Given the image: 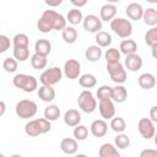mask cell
<instances>
[{
	"instance_id": "2",
	"label": "cell",
	"mask_w": 157,
	"mask_h": 157,
	"mask_svg": "<svg viewBox=\"0 0 157 157\" xmlns=\"http://www.w3.org/2000/svg\"><path fill=\"white\" fill-rule=\"evenodd\" d=\"M52 125H50V120H48L47 118H38V119H33L29 120L26 125H25V132L28 136L36 137L38 135L42 134H47L50 130Z\"/></svg>"
},
{
	"instance_id": "45",
	"label": "cell",
	"mask_w": 157,
	"mask_h": 157,
	"mask_svg": "<svg viewBox=\"0 0 157 157\" xmlns=\"http://www.w3.org/2000/svg\"><path fill=\"white\" fill-rule=\"evenodd\" d=\"M63 1H64V0H44V2H45L49 7H56V6L61 5Z\"/></svg>"
},
{
	"instance_id": "42",
	"label": "cell",
	"mask_w": 157,
	"mask_h": 157,
	"mask_svg": "<svg viewBox=\"0 0 157 157\" xmlns=\"http://www.w3.org/2000/svg\"><path fill=\"white\" fill-rule=\"evenodd\" d=\"M7 49H10V39L7 36L1 34L0 36V53H5Z\"/></svg>"
},
{
	"instance_id": "47",
	"label": "cell",
	"mask_w": 157,
	"mask_h": 157,
	"mask_svg": "<svg viewBox=\"0 0 157 157\" xmlns=\"http://www.w3.org/2000/svg\"><path fill=\"white\" fill-rule=\"evenodd\" d=\"M151 54H152V56L155 59H157V43L153 44V45H151Z\"/></svg>"
},
{
	"instance_id": "29",
	"label": "cell",
	"mask_w": 157,
	"mask_h": 157,
	"mask_svg": "<svg viewBox=\"0 0 157 157\" xmlns=\"http://www.w3.org/2000/svg\"><path fill=\"white\" fill-rule=\"evenodd\" d=\"M78 82H80V86L83 88H92L97 85V78L92 74H83L78 77Z\"/></svg>"
},
{
	"instance_id": "14",
	"label": "cell",
	"mask_w": 157,
	"mask_h": 157,
	"mask_svg": "<svg viewBox=\"0 0 157 157\" xmlns=\"http://www.w3.org/2000/svg\"><path fill=\"white\" fill-rule=\"evenodd\" d=\"M90 129H91V134L94 137H103L108 131V125L103 119H97L92 121Z\"/></svg>"
},
{
	"instance_id": "39",
	"label": "cell",
	"mask_w": 157,
	"mask_h": 157,
	"mask_svg": "<svg viewBox=\"0 0 157 157\" xmlns=\"http://www.w3.org/2000/svg\"><path fill=\"white\" fill-rule=\"evenodd\" d=\"M17 59H15V58H6L4 61H2V69L6 71V72H9V74H12V72H15L16 70H17Z\"/></svg>"
},
{
	"instance_id": "50",
	"label": "cell",
	"mask_w": 157,
	"mask_h": 157,
	"mask_svg": "<svg viewBox=\"0 0 157 157\" xmlns=\"http://www.w3.org/2000/svg\"><path fill=\"white\" fill-rule=\"evenodd\" d=\"M146 1L150 4H157V0H146Z\"/></svg>"
},
{
	"instance_id": "10",
	"label": "cell",
	"mask_w": 157,
	"mask_h": 157,
	"mask_svg": "<svg viewBox=\"0 0 157 157\" xmlns=\"http://www.w3.org/2000/svg\"><path fill=\"white\" fill-rule=\"evenodd\" d=\"M81 72V64L76 59H69L64 64V74L67 78L75 80L80 76Z\"/></svg>"
},
{
	"instance_id": "41",
	"label": "cell",
	"mask_w": 157,
	"mask_h": 157,
	"mask_svg": "<svg viewBox=\"0 0 157 157\" xmlns=\"http://www.w3.org/2000/svg\"><path fill=\"white\" fill-rule=\"evenodd\" d=\"M29 38L25 33H17L13 37V47H28Z\"/></svg>"
},
{
	"instance_id": "38",
	"label": "cell",
	"mask_w": 157,
	"mask_h": 157,
	"mask_svg": "<svg viewBox=\"0 0 157 157\" xmlns=\"http://www.w3.org/2000/svg\"><path fill=\"white\" fill-rule=\"evenodd\" d=\"M114 144H115V146H117L118 148L124 150V148L129 147V145H130V139H129L128 135H125V134H123V132H118V135H117L115 139H114Z\"/></svg>"
},
{
	"instance_id": "1",
	"label": "cell",
	"mask_w": 157,
	"mask_h": 157,
	"mask_svg": "<svg viewBox=\"0 0 157 157\" xmlns=\"http://www.w3.org/2000/svg\"><path fill=\"white\" fill-rule=\"evenodd\" d=\"M37 27L38 31L42 33H48L53 29L63 31L66 27V18L54 10H45L39 17Z\"/></svg>"
},
{
	"instance_id": "23",
	"label": "cell",
	"mask_w": 157,
	"mask_h": 157,
	"mask_svg": "<svg viewBox=\"0 0 157 157\" xmlns=\"http://www.w3.org/2000/svg\"><path fill=\"white\" fill-rule=\"evenodd\" d=\"M85 56L91 63L98 61L101 59V56H102V49H101V47L99 45H90L86 49V52H85Z\"/></svg>"
},
{
	"instance_id": "8",
	"label": "cell",
	"mask_w": 157,
	"mask_h": 157,
	"mask_svg": "<svg viewBox=\"0 0 157 157\" xmlns=\"http://www.w3.org/2000/svg\"><path fill=\"white\" fill-rule=\"evenodd\" d=\"M107 71L110 76V80L117 85H120L126 81V71L120 61L115 64H107Z\"/></svg>"
},
{
	"instance_id": "48",
	"label": "cell",
	"mask_w": 157,
	"mask_h": 157,
	"mask_svg": "<svg viewBox=\"0 0 157 157\" xmlns=\"http://www.w3.org/2000/svg\"><path fill=\"white\" fill-rule=\"evenodd\" d=\"M0 107H1L0 117H2V115H4V113H5V109H6V105H5V102H4V101H1V102H0Z\"/></svg>"
},
{
	"instance_id": "44",
	"label": "cell",
	"mask_w": 157,
	"mask_h": 157,
	"mask_svg": "<svg viewBox=\"0 0 157 157\" xmlns=\"http://www.w3.org/2000/svg\"><path fill=\"white\" fill-rule=\"evenodd\" d=\"M150 119L153 123H157V105H153L150 109Z\"/></svg>"
},
{
	"instance_id": "16",
	"label": "cell",
	"mask_w": 157,
	"mask_h": 157,
	"mask_svg": "<svg viewBox=\"0 0 157 157\" xmlns=\"http://www.w3.org/2000/svg\"><path fill=\"white\" fill-rule=\"evenodd\" d=\"M60 150L66 155H75L78 150V144L76 139L65 137L60 142Z\"/></svg>"
},
{
	"instance_id": "43",
	"label": "cell",
	"mask_w": 157,
	"mask_h": 157,
	"mask_svg": "<svg viewBox=\"0 0 157 157\" xmlns=\"http://www.w3.org/2000/svg\"><path fill=\"white\" fill-rule=\"evenodd\" d=\"M140 157H157V150H153V148L144 150L141 151Z\"/></svg>"
},
{
	"instance_id": "7",
	"label": "cell",
	"mask_w": 157,
	"mask_h": 157,
	"mask_svg": "<svg viewBox=\"0 0 157 157\" xmlns=\"http://www.w3.org/2000/svg\"><path fill=\"white\" fill-rule=\"evenodd\" d=\"M63 77V71L61 69H59L58 66H53L49 67L47 70H44L40 76H39V81L42 85H48V86H54L55 83H58Z\"/></svg>"
},
{
	"instance_id": "13",
	"label": "cell",
	"mask_w": 157,
	"mask_h": 157,
	"mask_svg": "<svg viewBox=\"0 0 157 157\" xmlns=\"http://www.w3.org/2000/svg\"><path fill=\"white\" fill-rule=\"evenodd\" d=\"M144 11H145V10L142 9V6H141L140 4H137V2H131V4H129V5L126 6V9H125L126 16H128L130 20H134V21L141 20L142 16H144Z\"/></svg>"
},
{
	"instance_id": "9",
	"label": "cell",
	"mask_w": 157,
	"mask_h": 157,
	"mask_svg": "<svg viewBox=\"0 0 157 157\" xmlns=\"http://www.w3.org/2000/svg\"><path fill=\"white\" fill-rule=\"evenodd\" d=\"M137 129H139V132L141 134V136L144 139L150 140V139L155 137L156 129H155L153 121L150 118H141L137 123Z\"/></svg>"
},
{
	"instance_id": "11",
	"label": "cell",
	"mask_w": 157,
	"mask_h": 157,
	"mask_svg": "<svg viewBox=\"0 0 157 157\" xmlns=\"http://www.w3.org/2000/svg\"><path fill=\"white\" fill-rule=\"evenodd\" d=\"M83 28L90 33H97L102 29V20L96 15H87L82 21Z\"/></svg>"
},
{
	"instance_id": "36",
	"label": "cell",
	"mask_w": 157,
	"mask_h": 157,
	"mask_svg": "<svg viewBox=\"0 0 157 157\" xmlns=\"http://www.w3.org/2000/svg\"><path fill=\"white\" fill-rule=\"evenodd\" d=\"M110 128L115 132H123L126 129V123L121 117H113L110 121Z\"/></svg>"
},
{
	"instance_id": "34",
	"label": "cell",
	"mask_w": 157,
	"mask_h": 157,
	"mask_svg": "<svg viewBox=\"0 0 157 157\" xmlns=\"http://www.w3.org/2000/svg\"><path fill=\"white\" fill-rule=\"evenodd\" d=\"M112 93H113V87H110L108 85H103V86L98 87V90H97V98L99 101L112 99Z\"/></svg>"
},
{
	"instance_id": "24",
	"label": "cell",
	"mask_w": 157,
	"mask_h": 157,
	"mask_svg": "<svg viewBox=\"0 0 157 157\" xmlns=\"http://www.w3.org/2000/svg\"><path fill=\"white\" fill-rule=\"evenodd\" d=\"M128 98V91L124 86L121 85H117L115 87H113V93H112V99L117 103H123L125 102Z\"/></svg>"
},
{
	"instance_id": "21",
	"label": "cell",
	"mask_w": 157,
	"mask_h": 157,
	"mask_svg": "<svg viewBox=\"0 0 157 157\" xmlns=\"http://www.w3.org/2000/svg\"><path fill=\"white\" fill-rule=\"evenodd\" d=\"M38 97L43 101V102H52L55 98V90L53 88V86H48V85H43L42 87H39L38 90Z\"/></svg>"
},
{
	"instance_id": "20",
	"label": "cell",
	"mask_w": 157,
	"mask_h": 157,
	"mask_svg": "<svg viewBox=\"0 0 157 157\" xmlns=\"http://www.w3.org/2000/svg\"><path fill=\"white\" fill-rule=\"evenodd\" d=\"M98 155L99 157H119L120 156L118 147L113 144H103L99 147Z\"/></svg>"
},
{
	"instance_id": "26",
	"label": "cell",
	"mask_w": 157,
	"mask_h": 157,
	"mask_svg": "<svg viewBox=\"0 0 157 157\" xmlns=\"http://www.w3.org/2000/svg\"><path fill=\"white\" fill-rule=\"evenodd\" d=\"M120 53L125 54V55H129V54H134L136 53L137 50V44L134 39H124L121 43H120Z\"/></svg>"
},
{
	"instance_id": "18",
	"label": "cell",
	"mask_w": 157,
	"mask_h": 157,
	"mask_svg": "<svg viewBox=\"0 0 157 157\" xmlns=\"http://www.w3.org/2000/svg\"><path fill=\"white\" fill-rule=\"evenodd\" d=\"M64 123L67 126H76L81 123V114L76 109H69L64 114Z\"/></svg>"
},
{
	"instance_id": "32",
	"label": "cell",
	"mask_w": 157,
	"mask_h": 157,
	"mask_svg": "<svg viewBox=\"0 0 157 157\" xmlns=\"http://www.w3.org/2000/svg\"><path fill=\"white\" fill-rule=\"evenodd\" d=\"M60 117V108L55 104H50L44 109V118H47L50 121L56 120Z\"/></svg>"
},
{
	"instance_id": "6",
	"label": "cell",
	"mask_w": 157,
	"mask_h": 157,
	"mask_svg": "<svg viewBox=\"0 0 157 157\" xmlns=\"http://www.w3.org/2000/svg\"><path fill=\"white\" fill-rule=\"evenodd\" d=\"M77 104L81 108V110L85 112V113H93L97 108L96 98L93 97L92 92L88 91V90H85L78 94Z\"/></svg>"
},
{
	"instance_id": "4",
	"label": "cell",
	"mask_w": 157,
	"mask_h": 157,
	"mask_svg": "<svg viewBox=\"0 0 157 157\" xmlns=\"http://www.w3.org/2000/svg\"><path fill=\"white\" fill-rule=\"evenodd\" d=\"M110 28L120 38H129L132 33V25L129 20L121 17H114L110 21Z\"/></svg>"
},
{
	"instance_id": "27",
	"label": "cell",
	"mask_w": 157,
	"mask_h": 157,
	"mask_svg": "<svg viewBox=\"0 0 157 157\" xmlns=\"http://www.w3.org/2000/svg\"><path fill=\"white\" fill-rule=\"evenodd\" d=\"M66 21H67L70 25H72V26L78 25L80 22H82V21H83V16H82L81 10H78L77 7L71 9V10L67 12V15H66Z\"/></svg>"
},
{
	"instance_id": "49",
	"label": "cell",
	"mask_w": 157,
	"mask_h": 157,
	"mask_svg": "<svg viewBox=\"0 0 157 157\" xmlns=\"http://www.w3.org/2000/svg\"><path fill=\"white\" fill-rule=\"evenodd\" d=\"M108 2H110V4H117V2H119L120 0H107Z\"/></svg>"
},
{
	"instance_id": "17",
	"label": "cell",
	"mask_w": 157,
	"mask_h": 157,
	"mask_svg": "<svg viewBox=\"0 0 157 157\" xmlns=\"http://www.w3.org/2000/svg\"><path fill=\"white\" fill-rule=\"evenodd\" d=\"M115 15H117V6L110 2L103 5L99 10V17L102 21H107V22L112 21L115 17Z\"/></svg>"
},
{
	"instance_id": "3",
	"label": "cell",
	"mask_w": 157,
	"mask_h": 157,
	"mask_svg": "<svg viewBox=\"0 0 157 157\" xmlns=\"http://www.w3.org/2000/svg\"><path fill=\"white\" fill-rule=\"evenodd\" d=\"M12 83L15 87L22 90L23 92L31 93L33 92L37 87H38V82L37 78L32 75H27V74H17L15 75V77L12 78Z\"/></svg>"
},
{
	"instance_id": "19",
	"label": "cell",
	"mask_w": 157,
	"mask_h": 157,
	"mask_svg": "<svg viewBox=\"0 0 157 157\" xmlns=\"http://www.w3.org/2000/svg\"><path fill=\"white\" fill-rule=\"evenodd\" d=\"M137 82H139V86L141 88H144V90H151L156 85V77L152 74H150V72H144V74H141L139 76Z\"/></svg>"
},
{
	"instance_id": "31",
	"label": "cell",
	"mask_w": 157,
	"mask_h": 157,
	"mask_svg": "<svg viewBox=\"0 0 157 157\" xmlns=\"http://www.w3.org/2000/svg\"><path fill=\"white\" fill-rule=\"evenodd\" d=\"M47 63H48V60H47V56H44V55H40V54L34 53V54L31 56V65H32V67L36 69V70L44 69V67L47 66Z\"/></svg>"
},
{
	"instance_id": "40",
	"label": "cell",
	"mask_w": 157,
	"mask_h": 157,
	"mask_svg": "<svg viewBox=\"0 0 157 157\" xmlns=\"http://www.w3.org/2000/svg\"><path fill=\"white\" fill-rule=\"evenodd\" d=\"M145 43L147 45H153L157 43V26H153L151 29H148L145 34Z\"/></svg>"
},
{
	"instance_id": "37",
	"label": "cell",
	"mask_w": 157,
	"mask_h": 157,
	"mask_svg": "<svg viewBox=\"0 0 157 157\" xmlns=\"http://www.w3.org/2000/svg\"><path fill=\"white\" fill-rule=\"evenodd\" d=\"M72 134H74V137H75L77 141H83V140H86L87 136H88V129H87V126L78 124V125L75 126Z\"/></svg>"
},
{
	"instance_id": "28",
	"label": "cell",
	"mask_w": 157,
	"mask_h": 157,
	"mask_svg": "<svg viewBox=\"0 0 157 157\" xmlns=\"http://www.w3.org/2000/svg\"><path fill=\"white\" fill-rule=\"evenodd\" d=\"M96 43L101 48H105L112 44V36L105 31H99L96 33Z\"/></svg>"
},
{
	"instance_id": "35",
	"label": "cell",
	"mask_w": 157,
	"mask_h": 157,
	"mask_svg": "<svg viewBox=\"0 0 157 157\" xmlns=\"http://www.w3.org/2000/svg\"><path fill=\"white\" fill-rule=\"evenodd\" d=\"M104 56H105L107 64H115V63H119L120 61V52L117 48H109V49H107Z\"/></svg>"
},
{
	"instance_id": "30",
	"label": "cell",
	"mask_w": 157,
	"mask_h": 157,
	"mask_svg": "<svg viewBox=\"0 0 157 157\" xmlns=\"http://www.w3.org/2000/svg\"><path fill=\"white\" fill-rule=\"evenodd\" d=\"M144 22L147 26H156L157 25V10L153 7H150L147 10L144 11V16H142Z\"/></svg>"
},
{
	"instance_id": "22",
	"label": "cell",
	"mask_w": 157,
	"mask_h": 157,
	"mask_svg": "<svg viewBox=\"0 0 157 157\" xmlns=\"http://www.w3.org/2000/svg\"><path fill=\"white\" fill-rule=\"evenodd\" d=\"M52 52V44L48 39H38L34 44V53L48 56Z\"/></svg>"
},
{
	"instance_id": "46",
	"label": "cell",
	"mask_w": 157,
	"mask_h": 157,
	"mask_svg": "<svg viewBox=\"0 0 157 157\" xmlns=\"http://www.w3.org/2000/svg\"><path fill=\"white\" fill-rule=\"evenodd\" d=\"M74 6L76 7H83L87 4V0H69Z\"/></svg>"
},
{
	"instance_id": "25",
	"label": "cell",
	"mask_w": 157,
	"mask_h": 157,
	"mask_svg": "<svg viewBox=\"0 0 157 157\" xmlns=\"http://www.w3.org/2000/svg\"><path fill=\"white\" fill-rule=\"evenodd\" d=\"M61 37H63L65 43L74 44L76 42V39H77V31L74 27H71V26H66L61 31Z\"/></svg>"
},
{
	"instance_id": "5",
	"label": "cell",
	"mask_w": 157,
	"mask_h": 157,
	"mask_svg": "<svg viewBox=\"0 0 157 157\" xmlns=\"http://www.w3.org/2000/svg\"><path fill=\"white\" fill-rule=\"evenodd\" d=\"M16 114L22 119L33 118L37 113V104L31 99H22L16 104Z\"/></svg>"
},
{
	"instance_id": "51",
	"label": "cell",
	"mask_w": 157,
	"mask_h": 157,
	"mask_svg": "<svg viewBox=\"0 0 157 157\" xmlns=\"http://www.w3.org/2000/svg\"><path fill=\"white\" fill-rule=\"evenodd\" d=\"M155 144H156V146H157V132L155 134Z\"/></svg>"
},
{
	"instance_id": "15",
	"label": "cell",
	"mask_w": 157,
	"mask_h": 157,
	"mask_svg": "<svg viewBox=\"0 0 157 157\" xmlns=\"http://www.w3.org/2000/svg\"><path fill=\"white\" fill-rule=\"evenodd\" d=\"M125 66L129 71H137L142 67V58L136 53L129 54L125 58Z\"/></svg>"
},
{
	"instance_id": "33",
	"label": "cell",
	"mask_w": 157,
	"mask_h": 157,
	"mask_svg": "<svg viewBox=\"0 0 157 157\" xmlns=\"http://www.w3.org/2000/svg\"><path fill=\"white\" fill-rule=\"evenodd\" d=\"M13 58L18 61H26L29 58L28 47H13Z\"/></svg>"
},
{
	"instance_id": "12",
	"label": "cell",
	"mask_w": 157,
	"mask_h": 157,
	"mask_svg": "<svg viewBox=\"0 0 157 157\" xmlns=\"http://www.w3.org/2000/svg\"><path fill=\"white\" fill-rule=\"evenodd\" d=\"M99 113L103 119H112L115 115V107L113 103V99L107 101H99Z\"/></svg>"
}]
</instances>
